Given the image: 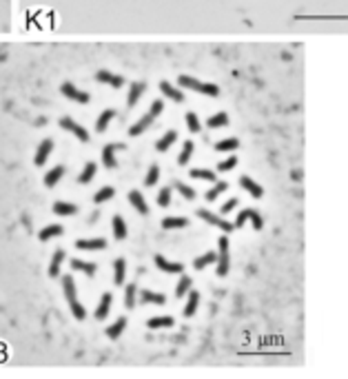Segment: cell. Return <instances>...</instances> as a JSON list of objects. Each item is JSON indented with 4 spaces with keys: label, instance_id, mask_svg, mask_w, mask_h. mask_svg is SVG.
Wrapping results in <instances>:
<instances>
[{
    "label": "cell",
    "instance_id": "cell-10",
    "mask_svg": "<svg viewBox=\"0 0 348 379\" xmlns=\"http://www.w3.org/2000/svg\"><path fill=\"white\" fill-rule=\"evenodd\" d=\"M51 149H54V140L51 138H47V140H42L40 144H38V151H36V164L38 167H45V162L49 160V155H51Z\"/></svg>",
    "mask_w": 348,
    "mask_h": 379
},
{
    "label": "cell",
    "instance_id": "cell-44",
    "mask_svg": "<svg viewBox=\"0 0 348 379\" xmlns=\"http://www.w3.org/2000/svg\"><path fill=\"white\" fill-rule=\"evenodd\" d=\"M187 126H189L191 133H198V131L202 129V125H200V120H198V113H193V111L187 113Z\"/></svg>",
    "mask_w": 348,
    "mask_h": 379
},
{
    "label": "cell",
    "instance_id": "cell-23",
    "mask_svg": "<svg viewBox=\"0 0 348 379\" xmlns=\"http://www.w3.org/2000/svg\"><path fill=\"white\" fill-rule=\"evenodd\" d=\"M140 300L142 304H158L162 306L166 302V297L162 293H155V291H140Z\"/></svg>",
    "mask_w": 348,
    "mask_h": 379
},
{
    "label": "cell",
    "instance_id": "cell-29",
    "mask_svg": "<svg viewBox=\"0 0 348 379\" xmlns=\"http://www.w3.org/2000/svg\"><path fill=\"white\" fill-rule=\"evenodd\" d=\"M198 304H200V293L189 291V300H187V306H184V317H193L195 311H198Z\"/></svg>",
    "mask_w": 348,
    "mask_h": 379
},
{
    "label": "cell",
    "instance_id": "cell-42",
    "mask_svg": "<svg viewBox=\"0 0 348 379\" xmlns=\"http://www.w3.org/2000/svg\"><path fill=\"white\" fill-rule=\"evenodd\" d=\"M158 180H160V167L158 164H151L149 173H146V178H144V184L146 187H153V184H158Z\"/></svg>",
    "mask_w": 348,
    "mask_h": 379
},
{
    "label": "cell",
    "instance_id": "cell-27",
    "mask_svg": "<svg viewBox=\"0 0 348 379\" xmlns=\"http://www.w3.org/2000/svg\"><path fill=\"white\" fill-rule=\"evenodd\" d=\"M95 171H98V164L95 162H87L82 169V173L78 175V184H89L95 178Z\"/></svg>",
    "mask_w": 348,
    "mask_h": 379
},
{
    "label": "cell",
    "instance_id": "cell-16",
    "mask_svg": "<svg viewBox=\"0 0 348 379\" xmlns=\"http://www.w3.org/2000/svg\"><path fill=\"white\" fill-rule=\"evenodd\" d=\"M240 184H242V189H244L246 193H251L253 197H262V195H264V189H262L260 184L255 182V180H251L249 175H242V178H240Z\"/></svg>",
    "mask_w": 348,
    "mask_h": 379
},
{
    "label": "cell",
    "instance_id": "cell-19",
    "mask_svg": "<svg viewBox=\"0 0 348 379\" xmlns=\"http://www.w3.org/2000/svg\"><path fill=\"white\" fill-rule=\"evenodd\" d=\"M146 91V84L144 82H133L131 89H129V98H127V104L129 107H136L138 100L142 98V93Z\"/></svg>",
    "mask_w": 348,
    "mask_h": 379
},
{
    "label": "cell",
    "instance_id": "cell-6",
    "mask_svg": "<svg viewBox=\"0 0 348 379\" xmlns=\"http://www.w3.org/2000/svg\"><path fill=\"white\" fill-rule=\"evenodd\" d=\"M60 91H63V96H67L69 100H73V102H80V104H87V102H89V93H84V91H80V89H75L71 82H65Z\"/></svg>",
    "mask_w": 348,
    "mask_h": 379
},
{
    "label": "cell",
    "instance_id": "cell-2",
    "mask_svg": "<svg viewBox=\"0 0 348 379\" xmlns=\"http://www.w3.org/2000/svg\"><path fill=\"white\" fill-rule=\"evenodd\" d=\"M178 82H180V87L191 89V91H198V93H202V96H209V98H217V96H220V87H217V84L200 82V80L191 78V75H180Z\"/></svg>",
    "mask_w": 348,
    "mask_h": 379
},
{
    "label": "cell",
    "instance_id": "cell-20",
    "mask_svg": "<svg viewBox=\"0 0 348 379\" xmlns=\"http://www.w3.org/2000/svg\"><path fill=\"white\" fill-rule=\"evenodd\" d=\"M65 173H67V169L63 167V164H58V167H54L49 173L45 175V184H47L49 189H51V187H56V184H58L60 180L65 178Z\"/></svg>",
    "mask_w": 348,
    "mask_h": 379
},
{
    "label": "cell",
    "instance_id": "cell-41",
    "mask_svg": "<svg viewBox=\"0 0 348 379\" xmlns=\"http://www.w3.org/2000/svg\"><path fill=\"white\" fill-rule=\"evenodd\" d=\"M136 293H138L136 284H127V288H125V306L127 309H133V306H136Z\"/></svg>",
    "mask_w": 348,
    "mask_h": 379
},
{
    "label": "cell",
    "instance_id": "cell-12",
    "mask_svg": "<svg viewBox=\"0 0 348 379\" xmlns=\"http://www.w3.org/2000/svg\"><path fill=\"white\" fill-rule=\"evenodd\" d=\"M71 268H73V271L84 273L87 277H93L95 273H98V264H93V262H84V259H80V257L71 259Z\"/></svg>",
    "mask_w": 348,
    "mask_h": 379
},
{
    "label": "cell",
    "instance_id": "cell-4",
    "mask_svg": "<svg viewBox=\"0 0 348 379\" xmlns=\"http://www.w3.org/2000/svg\"><path fill=\"white\" fill-rule=\"evenodd\" d=\"M198 217H202L204 222H209L211 226H217V229H222V231H233L235 226L231 224V222H226V220H222L220 215H215V213H211V211H207V208H200L198 211Z\"/></svg>",
    "mask_w": 348,
    "mask_h": 379
},
{
    "label": "cell",
    "instance_id": "cell-50",
    "mask_svg": "<svg viewBox=\"0 0 348 379\" xmlns=\"http://www.w3.org/2000/svg\"><path fill=\"white\" fill-rule=\"evenodd\" d=\"M162 109H164V102H162V100H155L153 104H151V109H149V111H151V113H153V116H155V118H158V116H160V113H162Z\"/></svg>",
    "mask_w": 348,
    "mask_h": 379
},
{
    "label": "cell",
    "instance_id": "cell-40",
    "mask_svg": "<svg viewBox=\"0 0 348 379\" xmlns=\"http://www.w3.org/2000/svg\"><path fill=\"white\" fill-rule=\"evenodd\" d=\"M191 178L207 180V182H215V173L209 171V169H191Z\"/></svg>",
    "mask_w": 348,
    "mask_h": 379
},
{
    "label": "cell",
    "instance_id": "cell-48",
    "mask_svg": "<svg viewBox=\"0 0 348 379\" xmlns=\"http://www.w3.org/2000/svg\"><path fill=\"white\" fill-rule=\"evenodd\" d=\"M246 222H249V208H246V211H242L240 215H237V220H235V224H233V226H235V229H242Z\"/></svg>",
    "mask_w": 348,
    "mask_h": 379
},
{
    "label": "cell",
    "instance_id": "cell-26",
    "mask_svg": "<svg viewBox=\"0 0 348 379\" xmlns=\"http://www.w3.org/2000/svg\"><path fill=\"white\" fill-rule=\"evenodd\" d=\"M125 275H127V262L125 259H116L113 262V282L120 286V284H125Z\"/></svg>",
    "mask_w": 348,
    "mask_h": 379
},
{
    "label": "cell",
    "instance_id": "cell-46",
    "mask_svg": "<svg viewBox=\"0 0 348 379\" xmlns=\"http://www.w3.org/2000/svg\"><path fill=\"white\" fill-rule=\"evenodd\" d=\"M158 204L162 206V208H166L171 204V189L169 187H164L162 189V191L158 193Z\"/></svg>",
    "mask_w": 348,
    "mask_h": 379
},
{
    "label": "cell",
    "instance_id": "cell-22",
    "mask_svg": "<svg viewBox=\"0 0 348 379\" xmlns=\"http://www.w3.org/2000/svg\"><path fill=\"white\" fill-rule=\"evenodd\" d=\"M175 140H178V131H173V129L166 131V133L162 135V138H160L158 142H155V149H158L160 153H164V151H169V146L173 144Z\"/></svg>",
    "mask_w": 348,
    "mask_h": 379
},
{
    "label": "cell",
    "instance_id": "cell-15",
    "mask_svg": "<svg viewBox=\"0 0 348 379\" xmlns=\"http://www.w3.org/2000/svg\"><path fill=\"white\" fill-rule=\"evenodd\" d=\"M111 304H113V295L111 293H104L102 297H100V304H98V309H95V319H107V315H109V311H111Z\"/></svg>",
    "mask_w": 348,
    "mask_h": 379
},
{
    "label": "cell",
    "instance_id": "cell-39",
    "mask_svg": "<svg viewBox=\"0 0 348 379\" xmlns=\"http://www.w3.org/2000/svg\"><path fill=\"white\" fill-rule=\"evenodd\" d=\"M226 189H228V182H215V187L209 189V191H207V200H209V202L217 200V197H220L222 193L226 191Z\"/></svg>",
    "mask_w": 348,
    "mask_h": 379
},
{
    "label": "cell",
    "instance_id": "cell-7",
    "mask_svg": "<svg viewBox=\"0 0 348 379\" xmlns=\"http://www.w3.org/2000/svg\"><path fill=\"white\" fill-rule=\"evenodd\" d=\"M118 149H125V144H113L111 142V144H107L102 149V164L107 169H116L118 167V160H116V151Z\"/></svg>",
    "mask_w": 348,
    "mask_h": 379
},
{
    "label": "cell",
    "instance_id": "cell-38",
    "mask_svg": "<svg viewBox=\"0 0 348 379\" xmlns=\"http://www.w3.org/2000/svg\"><path fill=\"white\" fill-rule=\"evenodd\" d=\"M237 146H240V140H237V138H226V140L215 142V146H213V149H215V151H235Z\"/></svg>",
    "mask_w": 348,
    "mask_h": 379
},
{
    "label": "cell",
    "instance_id": "cell-37",
    "mask_svg": "<svg viewBox=\"0 0 348 379\" xmlns=\"http://www.w3.org/2000/svg\"><path fill=\"white\" fill-rule=\"evenodd\" d=\"M113 195H116L113 187H102V189H100V191L93 195V202H95V204H102V202H109V200H111Z\"/></svg>",
    "mask_w": 348,
    "mask_h": 379
},
{
    "label": "cell",
    "instance_id": "cell-36",
    "mask_svg": "<svg viewBox=\"0 0 348 379\" xmlns=\"http://www.w3.org/2000/svg\"><path fill=\"white\" fill-rule=\"evenodd\" d=\"M191 277L189 275H182L180 277V282H178V286H175V297H184V295H189V291H191Z\"/></svg>",
    "mask_w": 348,
    "mask_h": 379
},
{
    "label": "cell",
    "instance_id": "cell-3",
    "mask_svg": "<svg viewBox=\"0 0 348 379\" xmlns=\"http://www.w3.org/2000/svg\"><path fill=\"white\" fill-rule=\"evenodd\" d=\"M228 266H231V257H228V240L220 238V242H217V268H215V273L220 277H224L228 273Z\"/></svg>",
    "mask_w": 348,
    "mask_h": 379
},
{
    "label": "cell",
    "instance_id": "cell-5",
    "mask_svg": "<svg viewBox=\"0 0 348 379\" xmlns=\"http://www.w3.org/2000/svg\"><path fill=\"white\" fill-rule=\"evenodd\" d=\"M60 129H65V131H69V133H73L80 142H89V131L84 129L82 125L73 122L71 118H63V120H60Z\"/></svg>",
    "mask_w": 348,
    "mask_h": 379
},
{
    "label": "cell",
    "instance_id": "cell-24",
    "mask_svg": "<svg viewBox=\"0 0 348 379\" xmlns=\"http://www.w3.org/2000/svg\"><path fill=\"white\" fill-rule=\"evenodd\" d=\"M111 229H113V235H116V240H125V238H127V224H125V217H122V215H113Z\"/></svg>",
    "mask_w": 348,
    "mask_h": 379
},
{
    "label": "cell",
    "instance_id": "cell-34",
    "mask_svg": "<svg viewBox=\"0 0 348 379\" xmlns=\"http://www.w3.org/2000/svg\"><path fill=\"white\" fill-rule=\"evenodd\" d=\"M228 125V116L224 111H220V113H215V116H211L207 120V126L209 129H220V126H226Z\"/></svg>",
    "mask_w": 348,
    "mask_h": 379
},
{
    "label": "cell",
    "instance_id": "cell-17",
    "mask_svg": "<svg viewBox=\"0 0 348 379\" xmlns=\"http://www.w3.org/2000/svg\"><path fill=\"white\" fill-rule=\"evenodd\" d=\"M65 251L63 249H56L54 251V257H51V264H49V275L51 277H58L60 275V268H63V262H65Z\"/></svg>",
    "mask_w": 348,
    "mask_h": 379
},
{
    "label": "cell",
    "instance_id": "cell-45",
    "mask_svg": "<svg viewBox=\"0 0 348 379\" xmlns=\"http://www.w3.org/2000/svg\"><path fill=\"white\" fill-rule=\"evenodd\" d=\"M235 167H237V158H235V155H231V158H226L224 162L217 164V171L226 173V171H231V169H235Z\"/></svg>",
    "mask_w": 348,
    "mask_h": 379
},
{
    "label": "cell",
    "instance_id": "cell-18",
    "mask_svg": "<svg viewBox=\"0 0 348 379\" xmlns=\"http://www.w3.org/2000/svg\"><path fill=\"white\" fill-rule=\"evenodd\" d=\"M160 91L164 93L169 100H173V102H184V93L180 91V89H175L171 82H166V80H164V82H160Z\"/></svg>",
    "mask_w": 348,
    "mask_h": 379
},
{
    "label": "cell",
    "instance_id": "cell-14",
    "mask_svg": "<svg viewBox=\"0 0 348 379\" xmlns=\"http://www.w3.org/2000/svg\"><path fill=\"white\" fill-rule=\"evenodd\" d=\"M153 120H155V116H153V113L149 111V113H146V116H142L140 120H138L136 125H133L131 129H129V133H131L133 138H136V135H140V133H144V131L149 129L151 125H153Z\"/></svg>",
    "mask_w": 348,
    "mask_h": 379
},
{
    "label": "cell",
    "instance_id": "cell-49",
    "mask_svg": "<svg viewBox=\"0 0 348 379\" xmlns=\"http://www.w3.org/2000/svg\"><path fill=\"white\" fill-rule=\"evenodd\" d=\"M237 204H240V200H237V197H231V200H228L226 204L222 206V213H231V211H233V208H235Z\"/></svg>",
    "mask_w": 348,
    "mask_h": 379
},
{
    "label": "cell",
    "instance_id": "cell-25",
    "mask_svg": "<svg viewBox=\"0 0 348 379\" xmlns=\"http://www.w3.org/2000/svg\"><path fill=\"white\" fill-rule=\"evenodd\" d=\"M54 213L56 215H75L78 213V206L75 204H71V202H63V200H58V202H54Z\"/></svg>",
    "mask_w": 348,
    "mask_h": 379
},
{
    "label": "cell",
    "instance_id": "cell-32",
    "mask_svg": "<svg viewBox=\"0 0 348 379\" xmlns=\"http://www.w3.org/2000/svg\"><path fill=\"white\" fill-rule=\"evenodd\" d=\"M189 224L187 217H164L162 220V229L171 231V229H184V226Z\"/></svg>",
    "mask_w": 348,
    "mask_h": 379
},
{
    "label": "cell",
    "instance_id": "cell-1",
    "mask_svg": "<svg viewBox=\"0 0 348 379\" xmlns=\"http://www.w3.org/2000/svg\"><path fill=\"white\" fill-rule=\"evenodd\" d=\"M63 291H65V297L67 302H69L71 306V313H73L75 319H84L87 317V311H84V306L78 302V293H75V282L71 275H65L63 277Z\"/></svg>",
    "mask_w": 348,
    "mask_h": 379
},
{
    "label": "cell",
    "instance_id": "cell-43",
    "mask_svg": "<svg viewBox=\"0 0 348 379\" xmlns=\"http://www.w3.org/2000/svg\"><path fill=\"white\" fill-rule=\"evenodd\" d=\"M173 187L180 191V195L184 197V200H195V191L189 187V184H184V182H173Z\"/></svg>",
    "mask_w": 348,
    "mask_h": 379
},
{
    "label": "cell",
    "instance_id": "cell-21",
    "mask_svg": "<svg viewBox=\"0 0 348 379\" xmlns=\"http://www.w3.org/2000/svg\"><path fill=\"white\" fill-rule=\"evenodd\" d=\"M116 118V111L113 109H104L102 113L98 116V120H95V129H98V133H102V131H107V126H109V122Z\"/></svg>",
    "mask_w": 348,
    "mask_h": 379
},
{
    "label": "cell",
    "instance_id": "cell-35",
    "mask_svg": "<svg viewBox=\"0 0 348 379\" xmlns=\"http://www.w3.org/2000/svg\"><path fill=\"white\" fill-rule=\"evenodd\" d=\"M146 326H149V328H169V326H173V317H169V315L151 317V319L146 321Z\"/></svg>",
    "mask_w": 348,
    "mask_h": 379
},
{
    "label": "cell",
    "instance_id": "cell-28",
    "mask_svg": "<svg viewBox=\"0 0 348 379\" xmlns=\"http://www.w3.org/2000/svg\"><path fill=\"white\" fill-rule=\"evenodd\" d=\"M213 262H217V253H215V251H209V253H204V255H200V257H195L193 266L198 268V271H202V268H207L209 264H213Z\"/></svg>",
    "mask_w": 348,
    "mask_h": 379
},
{
    "label": "cell",
    "instance_id": "cell-30",
    "mask_svg": "<svg viewBox=\"0 0 348 379\" xmlns=\"http://www.w3.org/2000/svg\"><path fill=\"white\" fill-rule=\"evenodd\" d=\"M125 326H127V317H118L116 324H111L107 328V337L109 339H118L122 335V330H125Z\"/></svg>",
    "mask_w": 348,
    "mask_h": 379
},
{
    "label": "cell",
    "instance_id": "cell-11",
    "mask_svg": "<svg viewBox=\"0 0 348 379\" xmlns=\"http://www.w3.org/2000/svg\"><path fill=\"white\" fill-rule=\"evenodd\" d=\"M107 246L104 238H87V240H75V249L80 251H100Z\"/></svg>",
    "mask_w": 348,
    "mask_h": 379
},
{
    "label": "cell",
    "instance_id": "cell-31",
    "mask_svg": "<svg viewBox=\"0 0 348 379\" xmlns=\"http://www.w3.org/2000/svg\"><path fill=\"white\" fill-rule=\"evenodd\" d=\"M65 233V229L60 224H51V226H45V229L40 231V240L47 242V240H54V238H60V235Z\"/></svg>",
    "mask_w": 348,
    "mask_h": 379
},
{
    "label": "cell",
    "instance_id": "cell-33",
    "mask_svg": "<svg viewBox=\"0 0 348 379\" xmlns=\"http://www.w3.org/2000/svg\"><path fill=\"white\" fill-rule=\"evenodd\" d=\"M193 149H195V146H193V142H191V140H187L182 144V151H180V155H178V164H180V167H187V162L191 160V155H193Z\"/></svg>",
    "mask_w": 348,
    "mask_h": 379
},
{
    "label": "cell",
    "instance_id": "cell-8",
    "mask_svg": "<svg viewBox=\"0 0 348 379\" xmlns=\"http://www.w3.org/2000/svg\"><path fill=\"white\" fill-rule=\"evenodd\" d=\"M95 80L102 82V84H109V87H116V89H120L122 84H125V78H122V75H116V73L104 71V69H100L98 73H95Z\"/></svg>",
    "mask_w": 348,
    "mask_h": 379
},
{
    "label": "cell",
    "instance_id": "cell-47",
    "mask_svg": "<svg viewBox=\"0 0 348 379\" xmlns=\"http://www.w3.org/2000/svg\"><path fill=\"white\" fill-rule=\"evenodd\" d=\"M249 220L253 222V229H257V231L264 226V220H262V215L255 211V208H249Z\"/></svg>",
    "mask_w": 348,
    "mask_h": 379
},
{
    "label": "cell",
    "instance_id": "cell-13",
    "mask_svg": "<svg viewBox=\"0 0 348 379\" xmlns=\"http://www.w3.org/2000/svg\"><path fill=\"white\" fill-rule=\"evenodd\" d=\"M129 202H131V206L136 208L140 215H149V204H146L144 195H142L140 191H131V193H129Z\"/></svg>",
    "mask_w": 348,
    "mask_h": 379
},
{
    "label": "cell",
    "instance_id": "cell-9",
    "mask_svg": "<svg viewBox=\"0 0 348 379\" xmlns=\"http://www.w3.org/2000/svg\"><path fill=\"white\" fill-rule=\"evenodd\" d=\"M155 266L160 268L162 273H169V275H175V273H184V266L180 262H169L162 255H155Z\"/></svg>",
    "mask_w": 348,
    "mask_h": 379
}]
</instances>
